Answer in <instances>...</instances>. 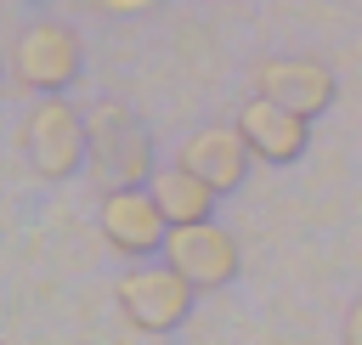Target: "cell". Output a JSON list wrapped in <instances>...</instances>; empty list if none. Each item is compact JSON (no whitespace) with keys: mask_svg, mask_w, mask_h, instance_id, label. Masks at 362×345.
I'll list each match as a JSON object with an SVG mask.
<instances>
[{"mask_svg":"<svg viewBox=\"0 0 362 345\" xmlns=\"http://www.w3.org/2000/svg\"><path fill=\"white\" fill-rule=\"evenodd\" d=\"M255 90L260 96H277V102H288V107H300V113L317 119V113L334 107L339 79L317 57H266V62H255Z\"/></svg>","mask_w":362,"mask_h":345,"instance_id":"cell-8","label":"cell"},{"mask_svg":"<svg viewBox=\"0 0 362 345\" xmlns=\"http://www.w3.org/2000/svg\"><path fill=\"white\" fill-rule=\"evenodd\" d=\"M232 124L243 130V141H249V153L260 164H294L311 147V113H300V107H288L277 96H260V90L238 107Z\"/></svg>","mask_w":362,"mask_h":345,"instance_id":"cell-7","label":"cell"},{"mask_svg":"<svg viewBox=\"0 0 362 345\" xmlns=\"http://www.w3.org/2000/svg\"><path fill=\"white\" fill-rule=\"evenodd\" d=\"M96 226H102L107 249H119L124 260H147V255H164V238H170V215L158 209L153 187H119V181L102 192Z\"/></svg>","mask_w":362,"mask_h":345,"instance_id":"cell-5","label":"cell"},{"mask_svg":"<svg viewBox=\"0 0 362 345\" xmlns=\"http://www.w3.org/2000/svg\"><path fill=\"white\" fill-rule=\"evenodd\" d=\"M23 153H28L34 175H45V181L79 175V164H85V153H90L85 113H79L62 90L40 96V102L28 107V119H23Z\"/></svg>","mask_w":362,"mask_h":345,"instance_id":"cell-1","label":"cell"},{"mask_svg":"<svg viewBox=\"0 0 362 345\" xmlns=\"http://www.w3.org/2000/svg\"><path fill=\"white\" fill-rule=\"evenodd\" d=\"M85 130H90V164L102 175H113L119 187H147L153 181V141H147V130L136 124V113L124 102H96L85 113Z\"/></svg>","mask_w":362,"mask_h":345,"instance_id":"cell-3","label":"cell"},{"mask_svg":"<svg viewBox=\"0 0 362 345\" xmlns=\"http://www.w3.org/2000/svg\"><path fill=\"white\" fill-rule=\"evenodd\" d=\"M164 260L198 294H209V288H226L238 277V238L221 221H209V215L204 221H175L170 238H164Z\"/></svg>","mask_w":362,"mask_h":345,"instance_id":"cell-6","label":"cell"},{"mask_svg":"<svg viewBox=\"0 0 362 345\" xmlns=\"http://www.w3.org/2000/svg\"><path fill=\"white\" fill-rule=\"evenodd\" d=\"M147 187H153L158 209L170 215V226H175V221H204V215H215V198H221V192H215L198 170H187L181 158H175L170 170H153Z\"/></svg>","mask_w":362,"mask_h":345,"instance_id":"cell-10","label":"cell"},{"mask_svg":"<svg viewBox=\"0 0 362 345\" xmlns=\"http://www.w3.org/2000/svg\"><path fill=\"white\" fill-rule=\"evenodd\" d=\"M339 334H345V345H362V300L345 311V328H339Z\"/></svg>","mask_w":362,"mask_h":345,"instance_id":"cell-11","label":"cell"},{"mask_svg":"<svg viewBox=\"0 0 362 345\" xmlns=\"http://www.w3.org/2000/svg\"><path fill=\"white\" fill-rule=\"evenodd\" d=\"M192 283L164 260V266H130L119 283H113V300H119V317L136 328V334H175L192 311Z\"/></svg>","mask_w":362,"mask_h":345,"instance_id":"cell-2","label":"cell"},{"mask_svg":"<svg viewBox=\"0 0 362 345\" xmlns=\"http://www.w3.org/2000/svg\"><path fill=\"white\" fill-rule=\"evenodd\" d=\"M79 34L68 23H28L11 45V79L34 96H51V90H68L79 79Z\"/></svg>","mask_w":362,"mask_h":345,"instance_id":"cell-4","label":"cell"},{"mask_svg":"<svg viewBox=\"0 0 362 345\" xmlns=\"http://www.w3.org/2000/svg\"><path fill=\"white\" fill-rule=\"evenodd\" d=\"M187 170H198L215 192H238L243 187V175H249V141H243V130L232 124H209V130H192L187 141H181V153H175Z\"/></svg>","mask_w":362,"mask_h":345,"instance_id":"cell-9","label":"cell"}]
</instances>
